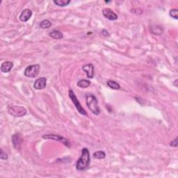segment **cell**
<instances>
[{
	"mask_svg": "<svg viewBox=\"0 0 178 178\" xmlns=\"http://www.w3.org/2000/svg\"><path fill=\"white\" fill-rule=\"evenodd\" d=\"M13 67V63L10 61H6L2 63L1 66V70L2 72H4V73H6V72H8L10 71V70L12 69Z\"/></svg>",
	"mask_w": 178,
	"mask_h": 178,
	"instance_id": "cell-12",
	"label": "cell"
},
{
	"mask_svg": "<svg viewBox=\"0 0 178 178\" xmlns=\"http://www.w3.org/2000/svg\"><path fill=\"white\" fill-rule=\"evenodd\" d=\"M54 3L59 6H66L70 3V0H54Z\"/></svg>",
	"mask_w": 178,
	"mask_h": 178,
	"instance_id": "cell-17",
	"label": "cell"
},
{
	"mask_svg": "<svg viewBox=\"0 0 178 178\" xmlns=\"http://www.w3.org/2000/svg\"><path fill=\"white\" fill-rule=\"evenodd\" d=\"M150 31L152 34H154V35L156 36H160L162 35L164 32V30H163V28L159 25H152L150 27Z\"/></svg>",
	"mask_w": 178,
	"mask_h": 178,
	"instance_id": "cell-13",
	"label": "cell"
},
{
	"mask_svg": "<svg viewBox=\"0 0 178 178\" xmlns=\"http://www.w3.org/2000/svg\"><path fill=\"white\" fill-rule=\"evenodd\" d=\"M42 138L43 139H50V140H54V141H59V142H61V143H63L64 145L66 146L70 147V143L68 142V141L66 139V138H64L63 136H59V135H55V134H46V135H43L42 136Z\"/></svg>",
	"mask_w": 178,
	"mask_h": 178,
	"instance_id": "cell-6",
	"label": "cell"
},
{
	"mask_svg": "<svg viewBox=\"0 0 178 178\" xmlns=\"http://www.w3.org/2000/svg\"><path fill=\"white\" fill-rule=\"evenodd\" d=\"M177 81H178L177 79H176V80H175V81H174V86H176V87L178 86V85H177Z\"/></svg>",
	"mask_w": 178,
	"mask_h": 178,
	"instance_id": "cell-24",
	"label": "cell"
},
{
	"mask_svg": "<svg viewBox=\"0 0 178 178\" xmlns=\"http://www.w3.org/2000/svg\"><path fill=\"white\" fill-rule=\"evenodd\" d=\"M102 14L105 18L108 19L109 20H116L118 19V16L112 10L109 8H104L102 10Z\"/></svg>",
	"mask_w": 178,
	"mask_h": 178,
	"instance_id": "cell-7",
	"label": "cell"
},
{
	"mask_svg": "<svg viewBox=\"0 0 178 178\" xmlns=\"http://www.w3.org/2000/svg\"><path fill=\"white\" fill-rule=\"evenodd\" d=\"M86 102L88 108L91 110L93 114L96 115L100 114V109L98 106V101L95 95H88L86 96Z\"/></svg>",
	"mask_w": 178,
	"mask_h": 178,
	"instance_id": "cell-2",
	"label": "cell"
},
{
	"mask_svg": "<svg viewBox=\"0 0 178 178\" xmlns=\"http://www.w3.org/2000/svg\"><path fill=\"white\" fill-rule=\"evenodd\" d=\"M52 23L49 20H43L40 23V27L41 29H48L51 27Z\"/></svg>",
	"mask_w": 178,
	"mask_h": 178,
	"instance_id": "cell-18",
	"label": "cell"
},
{
	"mask_svg": "<svg viewBox=\"0 0 178 178\" xmlns=\"http://www.w3.org/2000/svg\"><path fill=\"white\" fill-rule=\"evenodd\" d=\"M8 154H6L5 152H4L3 150L1 149V151H0V159H1L6 160L8 159Z\"/></svg>",
	"mask_w": 178,
	"mask_h": 178,
	"instance_id": "cell-21",
	"label": "cell"
},
{
	"mask_svg": "<svg viewBox=\"0 0 178 178\" xmlns=\"http://www.w3.org/2000/svg\"><path fill=\"white\" fill-rule=\"evenodd\" d=\"M40 66L38 64L29 66L25 70V75L29 78H34L39 74Z\"/></svg>",
	"mask_w": 178,
	"mask_h": 178,
	"instance_id": "cell-4",
	"label": "cell"
},
{
	"mask_svg": "<svg viewBox=\"0 0 178 178\" xmlns=\"http://www.w3.org/2000/svg\"><path fill=\"white\" fill-rule=\"evenodd\" d=\"M50 36L51 38H54V39H57V40L62 39V38H63V34H62L61 31H57V30H54V31H51L50 33Z\"/></svg>",
	"mask_w": 178,
	"mask_h": 178,
	"instance_id": "cell-14",
	"label": "cell"
},
{
	"mask_svg": "<svg viewBox=\"0 0 178 178\" xmlns=\"http://www.w3.org/2000/svg\"><path fill=\"white\" fill-rule=\"evenodd\" d=\"M68 95H69V98L71 99L72 102H73V104H74V106H75L77 111H79V113H80L81 114H82L83 115H87L86 112L84 109L81 107L80 102H79L78 99L77 98L75 94H74L72 90H70L69 93H68Z\"/></svg>",
	"mask_w": 178,
	"mask_h": 178,
	"instance_id": "cell-5",
	"label": "cell"
},
{
	"mask_svg": "<svg viewBox=\"0 0 178 178\" xmlns=\"http://www.w3.org/2000/svg\"><path fill=\"white\" fill-rule=\"evenodd\" d=\"M32 16V11L30 9H28V8H26L21 13L20 16V19L21 21L22 22H27L30 19Z\"/></svg>",
	"mask_w": 178,
	"mask_h": 178,
	"instance_id": "cell-11",
	"label": "cell"
},
{
	"mask_svg": "<svg viewBox=\"0 0 178 178\" xmlns=\"http://www.w3.org/2000/svg\"><path fill=\"white\" fill-rule=\"evenodd\" d=\"M107 86L109 88H111V89L113 90H119L121 89V86L119 85V83H118L115 81L113 80H109L107 81Z\"/></svg>",
	"mask_w": 178,
	"mask_h": 178,
	"instance_id": "cell-15",
	"label": "cell"
},
{
	"mask_svg": "<svg viewBox=\"0 0 178 178\" xmlns=\"http://www.w3.org/2000/svg\"><path fill=\"white\" fill-rule=\"evenodd\" d=\"M106 156V154L103 151H97L93 153V158L97 159H102Z\"/></svg>",
	"mask_w": 178,
	"mask_h": 178,
	"instance_id": "cell-19",
	"label": "cell"
},
{
	"mask_svg": "<svg viewBox=\"0 0 178 178\" xmlns=\"http://www.w3.org/2000/svg\"><path fill=\"white\" fill-rule=\"evenodd\" d=\"M102 34L104 36H106V37H108V36H109V32L107 31V30H105V29H103L102 30Z\"/></svg>",
	"mask_w": 178,
	"mask_h": 178,
	"instance_id": "cell-23",
	"label": "cell"
},
{
	"mask_svg": "<svg viewBox=\"0 0 178 178\" xmlns=\"http://www.w3.org/2000/svg\"><path fill=\"white\" fill-rule=\"evenodd\" d=\"M177 13H178V10L176 9V8H174V9H171L170 10L169 15H170V16L172 17L173 18L175 19V20H177V19H178Z\"/></svg>",
	"mask_w": 178,
	"mask_h": 178,
	"instance_id": "cell-20",
	"label": "cell"
},
{
	"mask_svg": "<svg viewBox=\"0 0 178 178\" xmlns=\"http://www.w3.org/2000/svg\"><path fill=\"white\" fill-rule=\"evenodd\" d=\"M8 113L13 117L20 118L22 117L27 114V109L23 107L14 106V105H9L7 108Z\"/></svg>",
	"mask_w": 178,
	"mask_h": 178,
	"instance_id": "cell-3",
	"label": "cell"
},
{
	"mask_svg": "<svg viewBox=\"0 0 178 178\" xmlns=\"http://www.w3.org/2000/svg\"><path fill=\"white\" fill-rule=\"evenodd\" d=\"M22 141V139L20 135V134L16 133V134L13 135L12 142H13V145L15 148L17 150H20Z\"/></svg>",
	"mask_w": 178,
	"mask_h": 178,
	"instance_id": "cell-10",
	"label": "cell"
},
{
	"mask_svg": "<svg viewBox=\"0 0 178 178\" xmlns=\"http://www.w3.org/2000/svg\"><path fill=\"white\" fill-rule=\"evenodd\" d=\"M47 86V79L45 77H40L37 79L34 84V88L36 90L44 89Z\"/></svg>",
	"mask_w": 178,
	"mask_h": 178,
	"instance_id": "cell-8",
	"label": "cell"
},
{
	"mask_svg": "<svg viewBox=\"0 0 178 178\" xmlns=\"http://www.w3.org/2000/svg\"><path fill=\"white\" fill-rule=\"evenodd\" d=\"M91 84V82L89 80H86V79H81V80L77 82V86L79 87L82 88V89H86V88H88Z\"/></svg>",
	"mask_w": 178,
	"mask_h": 178,
	"instance_id": "cell-16",
	"label": "cell"
},
{
	"mask_svg": "<svg viewBox=\"0 0 178 178\" xmlns=\"http://www.w3.org/2000/svg\"><path fill=\"white\" fill-rule=\"evenodd\" d=\"M90 153L87 148L81 150V155L76 164V169L79 171H83L89 168L90 166Z\"/></svg>",
	"mask_w": 178,
	"mask_h": 178,
	"instance_id": "cell-1",
	"label": "cell"
},
{
	"mask_svg": "<svg viewBox=\"0 0 178 178\" xmlns=\"http://www.w3.org/2000/svg\"><path fill=\"white\" fill-rule=\"evenodd\" d=\"M170 145H171V146H173V147H177V145H178L177 137V138H175L174 140H173L172 142L170 143Z\"/></svg>",
	"mask_w": 178,
	"mask_h": 178,
	"instance_id": "cell-22",
	"label": "cell"
},
{
	"mask_svg": "<svg viewBox=\"0 0 178 178\" xmlns=\"http://www.w3.org/2000/svg\"><path fill=\"white\" fill-rule=\"evenodd\" d=\"M82 70L86 73V76L88 78L93 79L94 77V66L93 64L89 63L83 66L82 67Z\"/></svg>",
	"mask_w": 178,
	"mask_h": 178,
	"instance_id": "cell-9",
	"label": "cell"
}]
</instances>
